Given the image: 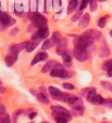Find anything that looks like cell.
I'll return each mask as SVG.
<instances>
[{
    "instance_id": "1",
    "label": "cell",
    "mask_w": 112,
    "mask_h": 123,
    "mask_svg": "<svg viewBox=\"0 0 112 123\" xmlns=\"http://www.w3.org/2000/svg\"><path fill=\"white\" fill-rule=\"evenodd\" d=\"M94 42V40L86 34H82L81 36H77L74 39V49L87 50V48L91 46Z\"/></svg>"
},
{
    "instance_id": "2",
    "label": "cell",
    "mask_w": 112,
    "mask_h": 123,
    "mask_svg": "<svg viewBox=\"0 0 112 123\" xmlns=\"http://www.w3.org/2000/svg\"><path fill=\"white\" fill-rule=\"evenodd\" d=\"M30 18L32 22H33V25L34 26H36L37 28L41 29L47 26V25H46L47 24L46 18L44 16L40 15L39 13H33Z\"/></svg>"
},
{
    "instance_id": "3",
    "label": "cell",
    "mask_w": 112,
    "mask_h": 123,
    "mask_svg": "<svg viewBox=\"0 0 112 123\" xmlns=\"http://www.w3.org/2000/svg\"><path fill=\"white\" fill-rule=\"evenodd\" d=\"M69 73L64 69L63 66L60 63H57L53 70L50 71V76L52 77H61V78H66L68 77Z\"/></svg>"
},
{
    "instance_id": "4",
    "label": "cell",
    "mask_w": 112,
    "mask_h": 123,
    "mask_svg": "<svg viewBox=\"0 0 112 123\" xmlns=\"http://www.w3.org/2000/svg\"><path fill=\"white\" fill-rule=\"evenodd\" d=\"M0 22H1L4 28L12 26L16 23L15 19H13L9 14H7L6 12H0Z\"/></svg>"
},
{
    "instance_id": "5",
    "label": "cell",
    "mask_w": 112,
    "mask_h": 123,
    "mask_svg": "<svg viewBox=\"0 0 112 123\" xmlns=\"http://www.w3.org/2000/svg\"><path fill=\"white\" fill-rule=\"evenodd\" d=\"M73 55L75 57V59L78 60L79 62H85L89 58V53L87 50H82V49H74L73 51Z\"/></svg>"
},
{
    "instance_id": "6",
    "label": "cell",
    "mask_w": 112,
    "mask_h": 123,
    "mask_svg": "<svg viewBox=\"0 0 112 123\" xmlns=\"http://www.w3.org/2000/svg\"><path fill=\"white\" fill-rule=\"evenodd\" d=\"M51 109H52V111H53V113L62 114V115L65 116L67 120H71V114H70V113L67 110L66 108L62 107V106H60V105H52Z\"/></svg>"
},
{
    "instance_id": "7",
    "label": "cell",
    "mask_w": 112,
    "mask_h": 123,
    "mask_svg": "<svg viewBox=\"0 0 112 123\" xmlns=\"http://www.w3.org/2000/svg\"><path fill=\"white\" fill-rule=\"evenodd\" d=\"M49 36V29L48 27H44V28L39 29L33 35L32 39H38V40H42V39H46Z\"/></svg>"
},
{
    "instance_id": "8",
    "label": "cell",
    "mask_w": 112,
    "mask_h": 123,
    "mask_svg": "<svg viewBox=\"0 0 112 123\" xmlns=\"http://www.w3.org/2000/svg\"><path fill=\"white\" fill-rule=\"evenodd\" d=\"M67 39L65 38V37H62L60 42L57 44V49H56L57 54L60 55H62L67 51Z\"/></svg>"
},
{
    "instance_id": "9",
    "label": "cell",
    "mask_w": 112,
    "mask_h": 123,
    "mask_svg": "<svg viewBox=\"0 0 112 123\" xmlns=\"http://www.w3.org/2000/svg\"><path fill=\"white\" fill-rule=\"evenodd\" d=\"M48 91H49L50 95H51V97L53 98L54 99L61 100V98H62V94H63V92H61L59 89L54 87V86H49Z\"/></svg>"
},
{
    "instance_id": "10",
    "label": "cell",
    "mask_w": 112,
    "mask_h": 123,
    "mask_svg": "<svg viewBox=\"0 0 112 123\" xmlns=\"http://www.w3.org/2000/svg\"><path fill=\"white\" fill-rule=\"evenodd\" d=\"M28 45V41H25V42H22V43L19 44H16V45H13L11 48V52L12 54L18 55L20 51H22L23 49H26V47Z\"/></svg>"
},
{
    "instance_id": "11",
    "label": "cell",
    "mask_w": 112,
    "mask_h": 123,
    "mask_svg": "<svg viewBox=\"0 0 112 123\" xmlns=\"http://www.w3.org/2000/svg\"><path fill=\"white\" fill-rule=\"evenodd\" d=\"M84 34H86V35L89 36L90 38H92L94 41H98L101 39L102 37V33H100L99 31L95 30V29H89V30L86 31Z\"/></svg>"
},
{
    "instance_id": "12",
    "label": "cell",
    "mask_w": 112,
    "mask_h": 123,
    "mask_svg": "<svg viewBox=\"0 0 112 123\" xmlns=\"http://www.w3.org/2000/svg\"><path fill=\"white\" fill-rule=\"evenodd\" d=\"M46 58H47V54H46V52H39V53H38V54L34 56V58H33V60L32 61V63L31 64H32V65H35V64H37L38 62H39L46 60Z\"/></svg>"
},
{
    "instance_id": "13",
    "label": "cell",
    "mask_w": 112,
    "mask_h": 123,
    "mask_svg": "<svg viewBox=\"0 0 112 123\" xmlns=\"http://www.w3.org/2000/svg\"><path fill=\"white\" fill-rule=\"evenodd\" d=\"M89 22H90V16L89 13H85L82 16V18L80 19L79 26L81 28H86L89 25Z\"/></svg>"
},
{
    "instance_id": "14",
    "label": "cell",
    "mask_w": 112,
    "mask_h": 123,
    "mask_svg": "<svg viewBox=\"0 0 112 123\" xmlns=\"http://www.w3.org/2000/svg\"><path fill=\"white\" fill-rule=\"evenodd\" d=\"M5 63L8 67H11L18 60V55L16 54H9L5 56Z\"/></svg>"
},
{
    "instance_id": "15",
    "label": "cell",
    "mask_w": 112,
    "mask_h": 123,
    "mask_svg": "<svg viewBox=\"0 0 112 123\" xmlns=\"http://www.w3.org/2000/svg\"><path fill=\"white\" fill-rule=\"evenodd\" d=\"M40 42V40L38 39H32V41L28 42V45L26 47V51L27 52H32L37 48V46L39 45V43Z\"/></svg>"
},
{
    "instance_id": "16",
    "label": "cell",
    "mask_w": 112,
    "mask_h": 123,
    "mask_svg": "<svg viewBox=\"0 0 112 123\" xmlns=\"http://www.w3.org/2000/svg\"><path fill=\"white\" fill-rule=\"evenodd\" d=\"M56 64H57V62H54V61L47 62L44 65L43 68H42L41 71L43 72V73H47V72L51 71V70H53V69H54V68L55 67Z\"/></svg>"
},
{
    "instance_id": "17",
    "label": "cell",
    "mask_w": 112,
    "mask_h": 123,
    "mask_svg": "<svg viewBox=\"0 0 112 123\" xmlns=\"http://www.w3.org/2000/svg\"><path fill=\"white\" fill-rule=\"evenodd\" d=\"M53 116H54V120H55L56 123H67V119L62 114H59V113H53Z\"/></svg>"
},
{
    "instance_id": "18",
    "label": "cell",
    "mask_w": 112,
    "mask_h": 123,
    "mask_svg": "<svg viewBox=\"0 0 112 123\" xmlns=\"http://www.w3.org/2000/svg\"><path fill=\"white\" fill-rule=\"evenodd\" d=\"M110 55V50L107 46H102L100 49V56L101 57H107Z\"/></svg>"
},
{
    "instance_id": "19",
    "label": "cell",
    "mask_w": 112,
    "mask_h": 123,
    "mask_svg": "<svg viewBox=\"0 0 112 123\" xmlns=\"http://www.w3.org/2000/svg\"><path fill=\"white\" fill-rule=\"evenodd\" d=\"M55 45V43H54V41L53 39H47V40H46V41H44L43 45H42V49H50V48H52L53 46H54Z\"/></svg>"
},
{
    "instance_id": "20",
    "label": "cell",
    "mask_w": 112,
    "mask_h": 123,
    "mask_svg": "<svg viewBox=\"0 0 112 123\" xmlns=\"http://www.w3.org/2000/svg\"><path fill=\"white\" fill-rule=\"evenodd\" d=\"M37 98L40 103L42 104H45V105H48L49 104V99L48 98L46 97V94H43V93H39L37 95Z\"/></svg>"
},
{
    "instance_id": "21",
    "label": "cell",
    "mask_w": 112,
    "mask_h": 123,
    "mask_svg": "<svg viewBox=\"0 0 112 123\" xmlns=\"http://www.w3.org/2000/svg\"><path fill=\"white\" fill-rule=\"evenodd\" d=\"M62 60L66 64H71V60H72V55L70 54V52L67 50L63 55H62Z\"/></svg>"
},
{
    "instance_id": "22",
    "label": "cell",
    "mask_w": 112,
    "mask_h": 123,
    "mask_svg": "<svg viewBox=\"0 0 112 123\" xmlns=\"http://www.w3.org/2000/svg\"><path fill=\"white\" fill-rule=\"evenodd\" d=\"M77 4H78L77 0H71V1H70V3H69V5H68V7H67V13H68V14L72 13L75 10V8L77 7Z\"/></svg>"
},
{
    "instance_id": "23",
    "label": "cell",
    "mask_w": 112,
    "mask_h": 123,
    "mask_svg": "<svg viewBox=\"0 0 112 123\" xmlns=\"http://www.w3.org/2000/svg\"><path fill=\"white\" fill-rule=\"evenodd\" d=\"M103 103H104V98L99 94L95 95V97L92 101V104H94V105H103Z\"/></svg>"
},
{
    "instance_id": "24",
    "label": "cell",
    "mask_w": 112,
    "mask_h": 123,
    "mask_svg": "<svg viewBox=\"0 0 112 123\" xmlns=\"http://www.w3.org/2000/svg\"><path fill=\"white\" fill-rule=\"evenodd\" d=\"M108 18H109V16L108 15L103 16V17H101V18H99L98 22H97V26H99L100 28H103V27L105 26V25H106V23H107Z\"/></svg>"
},
{
    "instance_id": "25",
    "label": "cell",
    "mask_w": 112,
    "mask_h": 123,
    "mask_svg": "<svg viewBox=\"0 0 112 123\" xmlns=\"http://www.w3.org/2000/svg\"><path fill=\"white\" fill-rule=\"evenodd\" d=\"M95 92H96L95 88V87H92L91 88V91L89 92V93L88 94V96H87V100H88L89 102L92 103V101H93V99H94V98L95 97V95H96Z\"/></svg>"
},
{
    "instance_id": "26",
    "label": "cell",
    "mask_w": 112,
    "mask_h": 123,
    "mask_svg": "<svg viewBox=\"0 0 112 123\" xmlns=\"http://www.w3.org/2000/svg\"><path fill=\"white\" fill-rule=\"evenodd\" d=\"M61 33H59V32H54V33H53V36H52V39L54 40V43H55V45H57V44L60 42V41L61 40Z\"/></svg>"
},
{
    "instance_id": "27",
    "label": "cell",
    "mask_w": 112,
    "mask_h": 123,
    "mask_svg": "<svg viewBox=\"0 0 112 123\" xmlns=\"http://www.w3.org/2000/svg\"><path fill=\"white\" fill-rule=\"evenodd\" d=\"M102 69H103V70H107V71L109 69H112V59L103 62V64H102Z\"/></svg>"
},
{
    "instance_id": "28",
    "label": "cell",
    "mask_w": 112,
    "mask_h": 123,
    "mask_svg": "<svg viewBox=\"0 0 112 123\" xmlns=\"http://www.w3.org/2000/svg\"><path fill=\"white\" fill-rule=\"evenodd\" d=\"M0 123H11V119L8 114H1L0 115Z\"/></svg>"
},
{
    "instance_id": "29",
    "label": "cell",
    "mask_w": 112,
    "mask_h": 123,
    "mask_svg": "<svg viewBox=\"0 0 112 123\" xmlns=\"http://www.w3.org/2000/svg\"><path fill=\"white\" fill-rule=\"evenodd\" d=\"M89 7H90V11L91 12H95L97 9V4L96 0H90L89 1Z\"/></svg>"
},
{
    "instance_id": "30",
    "label": "cell",
    "mask_w": 112,
    "mask_h": 123,
    "mask_svg": "<svg viewBox=\"0 0 112 123\" xmlns=\"http://www.w3.org/2000/svg\"><path fill=\"white\" fill-rule=\"evenodd\" d=\"M101 85H102L106 90L112 91V85L110 83L107 82V81H102V82H101Z\"/></svg>"
},
{
    "instance_id": "31",
    "label": "cell",
    "mask_w": 112,
    "mask_h": 123,
    "mask_svg": "<svg viewBox=\"0 0 112 123\" xmlns=\"http://www.w3.org/2000/svg\"><path fill=\"white\" fill-rule=\"evenodd\" d=\"M22 112H23V110H22V109H19V110L16 111V112H14V113H13V117H12L13 122H14V123L17 122V120H18V115H19L20 113H22Z\"/></svg>"
},
{
    "instance_id": "32",
    "label": "cell",
    "mask_w": 112,
    "mask_h": 123,
    "mask_svg": "<svg viewBox=\"0 0 112 123\" xmlns=\"http://www.w3.org/2000/svg\"><path fill=\"white\" fill-rule=\"evenodd\" d=\"M81 18H82V12L80 11L79 12L75 13V14H74V15L72 17L71 20L73 21V22H76L78 19H81Z\"/></svg>"
},
{
    "instance_id": "33",
    "label": "cell",
    "mask_w": 112,
    "mask_h": 123,
    "mask_svg": "<svg viewBox=\"0 0 112 123\" xmlns=\"http://www.w3.org/2000/svg\"><path fill=\"white\" fill-rule=\"evenodd\" d=\"M103 105H105L106 107L112 108V98H106V99H104V103H103Z\"/></svg>"
},
{
    "instance_id": "34",
    "label": "cell",
    "mask_w": 112,
    "mask_h": 123,
    "mask_svg": "<svg viewBox=\"0 0 112 123\" xmlns=\"http://www.w3.org/2000/svg\"><path fill=\"white\" fill-rule=\"evenodd\" d=\"M73 95L72 94H68V93H64L62 94V98H61V101H64V102H67L69 100V98L72 97Z\"/></svg>"
},
{
    "instance_id": "35",
    "label": "cell",
    "mask_w": 112,
    "mask_h": 123,
    "mask_svg": "<svg viewBox=\"0 0 112 123\" xmlns=\"http://www.w3.org/2000/svg\"><path fill=\"white\" fill-rule=\"evenodd\" d=\"M89 1H90V0H82V4H81V6H80V11H81V12L83 11L84 9L87 7L88 4H89Z\"/></svg>"
},
{
    "instance_id": "36",
    "label": "cell",
    "mask_w": 112,
    "mask_h": 123,
    "mask_svg": "<svg viewBox=\"0 0 112 123\" xmlns=\"http://www.w3.org/2000/svg\"><path fill=\"white\" fill-rule=\"evenodd\" d=\"M63 88L67 89V90H74V86L71 84H69V83H64L63 85H62Z\"/></svg>"
},
{
    "instance_id": "37",
    "label": "cell",
    "mask_w": 112,
    "mask_h": 123,
    "mask_svg": "<svg viewBox=\"0 0 112 123\" xmlns=\"http://www.w3.org/2000/svg\"><path fill=\"white\" fill-rule=\"evenodd\" d=\"M5 112V107L2 104H0V115H1V114H4Z\"/></svg>"
},
{
    "instance_id": "38",
    "label": "cell",
    "mask_w": 112,
    "mask_h": 123,
    "mask_svg": "<svg viewBox=\"0 0 112 123\" xmlns=\"http://www.w3.org/2000/svg\"><path fill=\"white\" fill-rule=\"evenodd\" d=\"M18 33V28H14L11 31L10 34L11 35H15V34H17Z\"/></svg>"
},
{
    "instance_id": "39",
    "label": "cell",
    "mask_w": 112,
    "mask_h": 123,
    "mask_svg": "<svg viewBox=\"0 0 112 123\" xmlns=\"http://www.w3.org/2000/svg\"><path fill=\"white\" fill-rule=\"evenodd\" d=\"M39 93H43V94H46V88L43 87V86H41V87H39Z\"/></svg>"
},
{
    "instance_id": "40",
    "label": "cell",
    "mask_w": 112,
    "mask_h": 123,
    "mask_svg": "<svg viewBox=\"0 0 112 123\" xmlns=\"http://www.w3.org/2000/svg\"><path fill=\"white\" fill-rule=\"evenodd\" d=\"M36 115H37V113H36V112H35V113H30V114H29V118L33 119Z\"/></svg>"
},
{
    "instance_id": "41",
    "label": "cell",
    "mask_w": 112,
    "mask_h": 123,
    "mask_svg": "<svg viewBox=\"0 0 112 123\" xmlns=\"http://www.w3.org/2000/svg\"><path fill=\"white\" fill-rule=\"evenodd\" d=\"M6 92V89L0 85V93H4V92Z\"/></svg>"
},
{
    "instance_id": "42",
    "label": "cell",
    "mask_w": 112,
    "mask_h": 123,
    "mask_svg": "<svg viewBox=\"0 0 112 123\" xmlns=\"http://www.w3.org/2000/svg\"><path fill=\"white\" fill-rule=\"evenodd\" d=\"M107 72H108V76H109V77H112V69H109Z\"/></svg>"
},
{
    "instance_id": "43",
    "label": "cell",
    "mask_w": 112,
    "mask_h": 123,
    "mask_svg": "<svg viewBox=\"0 0 112 123\" xmlns=\"http://www.w3.org/2000/svg\"><path fill=\"white\" fill-rule=\"evenodd\" d=\"M96 1H99V2H103V1H106V0H96Z\"/></svg>"
},
{
    "instance_id": "44",
    "label": "cell",
    "mask_w": 112,
    "mask_h": 123,
    "mask_svg": "<svg viewBox=\"0 0 112 123\" xmlns=\"http://www.w3.org/2000/svg\"><path fill=\"white\" fill-rule=\"evenodd\" d=\"M102 123H110V122H108V121H103V122H102Z\"/></svg>"
},
{
    "instance_id": "45",
    "label": "cell",
    "mask_w": 112,
    "mask_h": 123,
    "mask_svg": "<svg viewBox=\"0 0 112 123\" xmlns=\"http://www.w3.org/2000/svg\"><path fill=\"white\" fill-rule=\"evenodd\" d=\"M110 35L112 36V31H110Z\"/></svg>"
},
{
    "instance_id": "46",
    "label": "cell",
    "mask_w": 112,
    "mask_h": 123,
    "mask_svg": "<svg viewBox=\"0 0 112 123\" xmlns=\"http://www.w3.org/2000/svg\"><path fill=\"white\" fill-rule=\"evenodd\" d=\"M2 85V82H1V80H0V85Z\"/></svg>"
},
{
    "instance_id": "47",
    "label": "cell",
    "mask_w": 112,
    "mask_h": 123,
    "mask_svg": "<svg viewBox=\"0 0 112 123\" xmlns=\"http://www.w3.org/2000/svg\"><path fill=\"white\" fill-rule=\"evenodd\" d=\"M44 123H45V122H44Z\"/></svg>"
}]
</instances>
